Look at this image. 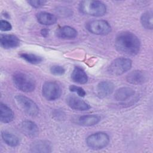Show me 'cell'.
<instances>
[{
  "instance_id": "cell-1",
  "label": "cell",
  "mask_w": 153,
  "mask_h": 153,
  "mask_svg": "<svg viewBox=\"0 0 153 153\" xmlns=\"http://www.w3.org/2000/svg\"><path fill=\"white\" fill-rule=\"evenodd\" d=\"M116 50L127 56L136 55L140 49V41L138 37L130 32L120 33L115 41Z\"/></svg>"
},
{
  "instance_id": "cell-2",
  "label": "cell",
  "mask_w": 153,
  "mask_h": 153,
  "mask_svg": "<svg viewBox=\"0 0 153 153\" xmlns=\"http://www.w3.org/2000/svg\"><path fill=\"white\" fill-rule=\"evenodd\" d=\"M79 10L84 15L100 17L106 13V7L101 1L85 0L80 2Z\"/></svg>"
},
{
  "instance_id": "cell-3",
  "label": "cell",
  "mask_w": 153,
  "mask_h": 153,
  "mask_svg": "<svg viewBox=\"0 0 153 153\" xmlns=\"http://www.w3.org/2000/svg\"><path fill=\"white\" fill-rule=\"evenodd\" d=\"M13 80L16 87L22 91L32 92L35 88V79L27 74L22 72H16L13 76Z\"/></svg>"
},
{
  "instance_id": "cell-4",
  "label": "cell",
  "mask_w": 153,
  "mask_h": 153,
  "mask_svg": "<svg viewBox=\"0 0 153 153\" xmlns=\"http://www.w3.org/2000/svg\"><path fill=\"white\" fill-rule=\"evenodd\" d=\"M132 62L130 59L119 57L114 60L108 68V72L114 76L121 75L131 68Z\"/></svg>"
},
{
  "instance_id": "cell-5",
  "label": "cell",
  "mask_w": 153,
  "mask_h": 153,
  "mask_svg": "<svg viewBox=\"0 0 153 153\" xmlns=\"http://www.w3.org/2000/svg\"><path fill=\"white\" fill-rule=\"evenodd\" d=\"M109 142V136L104 132H97L89 135L86 139L87 146L92 149H100L106 147Z\"/></svg>"
},
{
  "instance_id": "cell-6",
  "label": "cell",
  "mask_w": 153,
  "mask_h": 153,
  "mask_svg": "<svg viewBox=\"0 0 153 153\" xmlns=\"http://www.w3.org/2000/svg\"><path fill=\"white\" fill-rule=\"evenodd\" d=\"M15 99L19 107L29 116L35 117L38 114V106L30 98L23 94H17L15 96Z\"/></svg>"
},
{
  "instance_id": "cell-7",
  "label": "cell",
  "mask_w": 153,
  "mask_h": 153,
  "mask_svg": "<svg viewBox=\"0 0 153 153\" xmlns=\"http://www.w3.org/2000/svg\"><path fill=\"white\" fill-rule=\"evenodd\" d=\"M86 28L90 33L97 35H105L111 31V26L109 23L103 20L89 22L86 25Z\"/></svg>"
},
{
  "instance_id": "cell-8",
  "label": "cell",
  "mask_w": 153,
  "mask_h": 153,
  "mask_svg": "<svg viewBox=\"0 0 153 153\" xmlns=\"http://www.w3.org/2000/svg\"><path fill=\"white\" fill-rule=\"evenodd\" d=\"M61 93L60 87L55 81H47L42 85V94L47 100L51 101L59 99Z\"/></svg>"
},
{
  "instance_id": "cell-9",
  "label": "cell",
  "mask_w": 153,
  "mask_h": 153,
  "mask_svg": "<svg viewBox=\"0 0 153 153\" xmlns=\"http://www.w3.org/2000/svg\"><path fill=\"white\" fill-rule=\"evenodd\" d=\"M66 103L71 109L76 111H87L90 108L88 103L74 95L68 96Z\"/></svg>"
},
{
  "instance_id": "cell-10",
  "label": "cell",
  "mask_w": 153,
  "mask_h": 153,
  "mask_svg": "<svg viewBox=\"0 0 153 153\" xmlns=\"http://www.w3.org/2000/svg\"><path fill=\"white\" fill-rule=\"evenodd\" d=\"M148 79V75L144 71L135 70L130 72L126 76L128 82L133 85H140L145 83Z\"/></svg>"
},
{
  "instance_id": "cell-11",
  "label": "cell",
  "mask_w": 153,
  "mask_h": 153,
  "mask_svg": "<svg viewBox=\"0 0 153 153\" xmlns=\"http://www.w3.org/2000/svg\"><path fill=\"white\" fill-rule=\"evenodd\" d=\"M20 128L22 132L27 137H35L38 135V127L34 122L32 121H23L21 123Z\"/></svg>"
},
{
  "instance_id": "cell-12",
  "label": "cell",
  "mask_w": 153,
  "mask_h": 153,
  "mask_svg": "<svg viewBox=\"0 0 153 153\" xmlns=\"http://www.w3.org/2000/svg\"><path fill=\"white\" fill-rule=\"evenodd\" d=\"M114 90V84L109 81L100 82L96 87V93L100 98H104L110 95Z\"/></svg>"
},
{
  "instance_id": "cell-13",
  "label": "cell",
  "mask_w": 153,
  "mask_h": 153,
  "mask_svg": "<svg viewBox=\"0 0 153 153\" xmlns=\"http://www.w3.org/2000/svg\"><path fill=\"white\" fill-rule=\"evenodd\" d=\"M0 44L1 46L5 49L13 48L19 45L20 40L16 35H1Z\"/></svg>"
},
{
  "instance_id": "cell-14",
  "label": "cell",
  "mask_w": 153,
  "mask_h": 153,
  "mask_svg": "<svg viewBox=\"0 0 153 153\" xmlns=\"http://www.w3.org/2000/svg\"><path fill=\"white\" fill-rule=\"evenodd\" d=\"M51 148V143L45 140L35 141L30 145V150L33 152H50Z\"/></svg>"
},
{
  "instance_id": "cell-15",
  "label": "cell",
  "mask_w": 153,
  "mask_h": 153,
  "mask_svg": "<svg viewBox=\"0 0 153 153\" xmlns=\"http://www.w3.org/2000/svg\"><path fill=\"white\" fill-rule=\"evenodd\" d=\"M57 36L62 39H71L77 36L78 32L74 28L69 26H65L60 27L56 32Z\"/></svg>"
},
{
  "instance_id": "cell-16",
  "label": "cell",
  "mask_w": 153,
  "mask_h": 153,
  "mask_svg": "<svg viewBox=\"0 0 153 153\" xmlns=\"http://www.w3.org/2000/svg\"><path fill=\"white\" fill-rule=\"evenodd\" d=\"M134 90L130 87H121L115 91L114 98L117 101L124 102L134 96Z\"/></svg>"
},
{
  "instance_id": "cell-17",
  "label": "cell",
  "mask_w": 153,
  "mask_h": 153,
  "mask_svg": "<svg viewBox=\"0 0 153 153\" xmlns=\"http://www.w3.org/2000/svg\"><path fill=\"white\" fill-rule=\"evenodd\" d=\"M72 80L78 84H84L88 81V76L85 72L80 67L75 66L71 74Z\"/></svg>"
},
{
  "instance_id": "cell-18",
  "label": "cell",
  "mask_w": 153,
  "mask_h": 153,
  "mask_svg": "<svg viewBox=\"0 0 153 153\" xmlns=\"http://www.w3.org/2000/svg\"><path fill=\"white\" fill-rule=\"evenodd\" d=\"M36 19L40 24L46 26H50L55 24L57 20L54 15L47 12H40L38 13Z\"/></svg>"
},
{
  "instance_id": "cell-19",
  "label": "cell",
  "mask_w": 153,
  "mask_h": 153,
  "mask_svg": "<svg viewBox=\"0 0 153 153\" xmlns=\"http://www.w3.org/2000/svg\"><path fill=\"white\" fill-rule=\"evenodd\" d=\"M14 117V114L11 109L7 105L1 103L0 105V120L4 123L11 122Z\"/></svg>"
},
{
  "instance_id": "cell-20",
  "label": "cell",
  "mask_w": 153,
  "mask_h": 153,
  "mask_svg": "<svg viewBox=\"0 0 153 153\" xmlns=\"http://www.w3.org/2000/svg\"><path fill=\"white\" fill-rule=\"evenodd\" d=\"M100 121V118L97 115H86L80 117L78 123L82 126H92L97 124Z\"/></svg>"
},
{
  "instance_id": "cell-21",
  "label": "cell",
  "mask_w": 153,
  "mask_h": 153,
  "mask_svg": "<svg viewBox=\"0 0 153 153\" xmlns=\"http://www.w3.org/2000/svg\"><path fill=\"white\" fill-rule=\"evenodd\" d=\"M1 136L4 142L8 146L15 147L19 145L20 143L19 138L16 135L9 131H2Z\"/></svg>"
},
{
  "instance_id": "cell-22",
  "label": "cell",
  "mask_w": 153,
  "mask_h": 153,
  "mask_svg": "<svg viewBox=\"0 0 153 153\" xmlns=\"http://www.w3.org/2000/svg\"><path fill=\"white\" fill-rule=\"evenodd\" d=\"M152 19V11H147L143 13L140 17V22L142 26L146 29H152L153 26Z\"/></svg>"
},
{
  "instance_id": "cell-23",
  "label": "cell",
  "mask_w": 153,
  "mask_h": 153,
  "mask_svg": "<svg viewBox=\"0 0 153 153\" xmlns=\"http://www.w3.org/2000/svg\"><path fill=\"white\" fill-rule=\"evenodd\" d=\"M19 56L22 59L31 64H38L42 61V58L41 56L32 53H22Z\"/></svg>"
},
{
  "instance_id": "cell-24",
  "label": "cell",
  "mask_w": 153,
  "mask_h": 153,
  "mask_svg": "<svg viewBox=\"0 0 153 153\" xmlns=\"http://www.w3.org/2000/svg\"><path fill=\"white\" fill-rule=\"evenodd\" d=\"M50 72L54 75H62L65 72V68L59 65H54L51 67Z\"/></svg>"
},
{
  "instance_id": "cell-25",
  "label": "cell",
  "mask_w": 153,
  "mask_h": 153,
  "mask_svg": "<svg viewBox=\"0 0 153 153\" xmlns=\"http://www.w3.org/2000/svg\"><path fill=\"white\" fill-rule=\"evenodd\" d=\"M69 90L72 92L76 93L80 97H84L86 94V93H85V90L82 88H81L80 87L76 86L75 85H70L69 86Z\"/></svg>"
},
{
  "instance_id": "cell-26",
  "label": "cell",
  "mask_w": 153,
  "mask_h": 153,
  "mask_svg": "<svg viewBox=\"0 0 153 153\" xmlns=\"http://www.w3.org/2000/svg\"><path fill=\"white\" fill-rule=\"evenodd\" d=\"M12 29V26L10 22L5 20H1L0 29L2 31H9Z\"/></svg>"
},
{
  "instance_id": "cell-27",
  "label": "cell",
  "mask_w": 153,
  "mask_h": 153,
  "mask_svg": "<svg viewBox=\"0 0 153 153\" xmlns=\"http://www.w3.org/2000/svg\"><path fill=\"white\" fill-rule=\"evenodd\" d=\"M27 2L33 8H40L45 5V4L47 2L45 1H41V0H31V1H28Z\"/></svg>"
},
{
  "instance_id": "cell-28",
  "label": "cell",
  "mask_w": 153,
  "mask_h": 153,
  "mask_svg": "<svg viewBox=\"0 0 153 153\" xmlns=\"http://www.w3.org/2000/svg\"><path fill=\"white\" fill-rule=\"evenodd\" d=\"M48 32L49 31H48V29H47L46 28H44V29H42V30L41 32V33L43 36H47L48 35Z\"/></svg>"
}]
</instances>
